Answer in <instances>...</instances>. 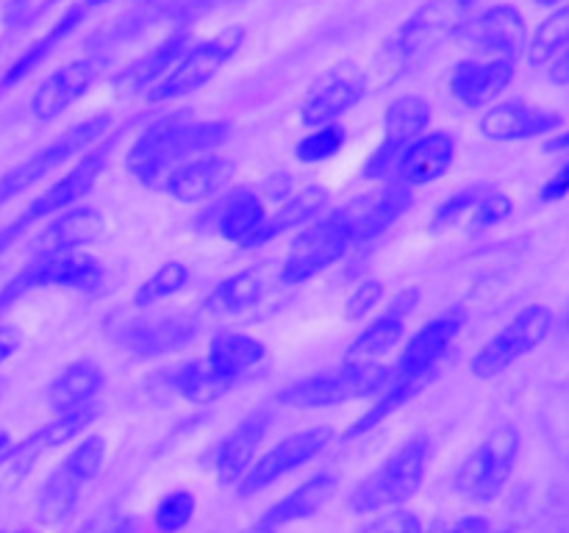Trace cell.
Returning <instances> with one entry per match:
<instances>
[{
    "label": "cell",
    "mask_w": 569,
    "mask_h": 533,
    "mask_svg": "<svg viewBox=\"0 0 569 533\" xmlns=\"http://www.w3.org/2000/svg\"><path fill=\"white\" fill-rule=\"evenodd\" d=\"M426 533H492V525L483 514H465L456 520L433 522Z\"/></svg>",
    "instance_id": "7dc6e473"
},
{
    "label": "cell",
    "mask_w": 569,
    "mask_h": 533,
    "mask_svg": "<svg viewBox=\"0 0 569 533\" xmlns=\"http://www.w3.org/2000/svg\"><path fill=\"white\" fill-rule=\"evenodd\" d=\"M26 231H28V225L20 220V217H17L14 222H9L6 228H0V255H3L6 250H9L11 244H14L17 239H20Z\"/></svg>",
    "instance_id": "f907efd6"
},
{
    "label": "cell",
    "mask_w": 569,
    "mask_h": 533,
    "mask_svg": "<svg viewBox=\"0 0 569 533\" xmlns=\"http://www.w3.org/2000/svg\"><path fill=\"white\" fill-rule=\"evenodd\" d=\"M326 203H328V194L322 192V189H306V192L289 194L287 200L278 203V209L272 211V214L267 211L264 222H261L259 231L250 237L248 248L244 250L264 248L267 242L278 239L281 233L292 231V228H300V225H309V222H315L317 217H320V211L326 209Z\"/></svg>",
    "instance_id": "e575fe53"
},
{
    "label": "cell",
    "mask_w": 569,
    "mask_h": 533,
    "mask_svg": "<svg viewBox=\"0 0 569 533\" xmlns=\"http://www.w3.org/2000/svg\"><path fill=\"white\" fill-rule=\"evenodd\" d=\"M267 217V205L259 192L253 189H237V192L226 194L217 200L203 214V222L211 220V231L220 233L226 242L237 244V248H248L250 237L259 231V225Z\"/></svg>",
    "instance_id": "f546056e"
},
{
    "label": "cell",
    "mask_w": 569,
    "mask_h": 533,
    "mask_svg": "<svg viewBox=\"0 0 569 533\" xmlns=\"http://www.w3.org/2000/svg\"><path fill=\"white\" fill-rule=\"evenodd\" d=\"M567 331H569V309H567Z\"/></svg>",
    "instance_id": "680465c9"
},
{
    "label": "cell",
    "mask_w": 569,
    "mask_h": 533,
    "mask_svg": "<svg viewBox=\"0 0 569 533\" xmlns=\"http://www.w3.org/2000/svg\"><path fill=\"white\" fill-rule=\"evenodd\" d=\"M553 328V311L542 303H531L517 311L470 361V372L481 381H495L509 372L517 361L539 348Z\"/></svg>",
    "instance_id": "30bf717a"
},
{
    "label": "cell",
    "mask_w": 569,
    "mask_h": 533,
    "mask_svg": "<svg viewBox=\"0 0 569 533\" xmlns=\"http://www.w3.org/2000/svg\"><path fill=\"white\" fill-rule=\"evenodd\" d=\"M550 81L553 83H569V48L561 50L553 61H550Z\"/></svg>",
    "instance_id": "816d5d0a"
},
{
    "label": "cell",
    "mask_w": 569,
    "mask_h": 533,
    "mask_svg": "<svg viewBox=\"0 0 569 533\" xmlns=\"http://www.w3.org/2000/svg\"><path fill=\"white\" fill-rule=\"evenodd\" d=\"M433 375L428 378H403V381H392L387 389H383L378 398H372V405L365 411V414L356 416V422H350L348 431L342 433V439H359L365 436V433H370L372 428L381 425L383 420H389V416L395 414V411H400L403 405H409L411 400L417 398V394L422 392V389L431 383Z\"/></svg>",
    "instance_id": "d590c367"
},
{
    "label": "cell",
    "mask_w": 569,
    "mask_h": 533,
    "mask_svg": "<svg viewBox=\"0 0 569 533\" xmlns=\"http://www.w3.org/2000/svg\"><path fill=\"white\" fill-rule=\"evenodd\" d=\"M98 420V405H83V409L64 411V414H56L53 420L44 422L42 428L31 433V436L22 439L20 444H14L9 455V464L14 466L17 472L31 470V464H37L42 455H48L50 450H59L61 444H70L76 439L83 436L92 422Z\"/></svg>",
    "instance_id": "484cf974"
},
{
    "label": "cell",
    "mask_w": 569,
    "mask_h": 533,
    "mask_svg": "<svg viewBox=\"0 0 569 533\" xmlns=\"http://www.w3.org/2000/svg\"><path fill=\"white\" fill-rule=\"evenodd\" d=\"M411 198H415V189L389 181L381 192L365 194V198H356L342 205L350 231H353V242L365 244L387 233L409 211Z\"/></svg>",
    "instance_id": "7402d4cb"
},
{
    "label": "cell",
    "mask_w": 569,
    "mask_h": 533,
    "mask_svg": "<svg viewBox=\"0 0 569 533\" xmlns=\"http://www.w3.org/2000/svg\"><path fill=\"white\" fill-rule=\"evenodd\" d=\"M345 144H348V131L342 125L311 128V133H306L295 144V159L303 161V164H320V161L337 159Z\"/></svg>",
    "instance_id": "60d3db41"
},
{
    "label": "cell",
    "mask_w": 569,
    "mask_h": 533,
    "mask_svg": "<svg viewBox=\"0 0 569 533\" xmlns=\"http://www.w3.org/2000/svg\"><path fill=\"white\" fill-rule=\"evenodd\" d=\"M106 283V266L94 255L87 253H64L48 255V259H33L22 266L3 289H0V311L14 305L26 294L37 289H67V292L94 294Z\"/></svg>",
    "instance_id": "ba28073f"
},
{
    "label": "cell",
    "mask_w": 569,
    "mask_h": 533,
    "mask_svg": "<svg viewBox=\"0 0 569 533\" xmlns=\"http://www.w3.org/2000/svg\"><path fill=\"white\" fill-rule=\"evenodd\" d=\"M106 59L103 56H83V59L67 61L59 70L50 72L42 83L37 87V92L31 94V114L39 122H53L64 114L70 105H76L78 100L87 98L89 89L98 83V78L103 76Z\"/></svg>",
    "instance_id": "e0dca14e"
},
{
    "label": "cell",
    "mask_w": 569,
    "mask_h": 533,
    "mask_svg": "<svg viewBox=\"0 0 569 533\" xmlns=\"http://www.w3.org/2000/svg\"><path fill=\"white\" fill-rule=\"evenodd\" d=\"M459 37L461 42L489 59L517 61L528 48L526 17L511 3L489 6L481 14H470L459 28Z\"/></svg>",
    "instance_id": "9a60e30c"
},
{
    "label": "cell",
    "mask_w": 569,
    "mask_h": 533,
    "mask_svg": "<svg viewBox=\"0 0 569 533\" xmlns=\"http://www.w3.org/2000/svg\"><path fill=\"white\" fill-rule=\"evenodd\" d=\"M237 164L226 155H194L172 167L161 181V189L178 203H203L217 198L231 183Z\"/></svg>",
    "instance_id": "44dd1931"
},
{
    "label": "cell",
    "mask_w": 569,
    "mask_h": 533,
    "mask_svg": "<svg viewBox=\"0 0 569 533\" xmlns=\"http://www.w3.org/2000/svg\"><path fill=\"white\" fill-rule=\"evenodd\" d=\"M392 381V366L342 364L333 372H320V375H309L289 383L287 389H281L278 400L289 409L300 411L331 409V405H342L348 400L378 398Z\"/></svg>",
    "instance_id": "5b68a950"
},
{
    "label": "cell",
    "mask_w": 569,
    "mask_h": 533,
    "mask_svg": "<svg viewBox=\"0 0 569 533\" xmlns=\"http://www.w3.org/2000/svg\"><path fill=\"white\" fill-rule=\"evenodd\" d=\"M431 103L422 94H400L387 105L383 114V139L361 164L367 181H395L411 144L431 125Z\"/></svg>",
    "instance_id": "9c48e42d"
},
{
    "label": "cell",
    "mask_w": 569,
    "mask_h": 533,
    "mask_svg": "<svg viewBox=\"0 0 569 533\" xmlns=\"http://www.w3.org/2000/svg\"><path fill=\"white\" fill-rule=\"evenodd\" d=\"M433 442L426 433L409 436L392 450L365 481L356 483L348 497V509L353 514H376V511L403 509L422 489L431 464Z\"/></svg>",
    "instance_id": "7a4b0ae2"
},
{
    "label": "cell",
    "mask_w": 569,
    "mask_h": 533,
    "mask_svg": "<svg viewBox=\"0 0 569 533\" xmlns=\"http://www.w3.org/2000/svg\"><path fill=\"white\" fill-rule=\"evenodd\" d=\"M11 533H28V531H11Z\"/></svg>",
    "instance_id": "91938a15"
},
{
    "label": "cell",
    "mask_w": 569,
    "mask_h": 533,
    "mask_svg": "<svg viewBox=\"0 0 569 533\" xmlns=\"http://www.w3.org/2000/svg\"><path fill=\"white\" fill-rule=\"evenodd\" d=\"M367 94V76L356 64H337L317 78L300 105V120L309 128L337 125L339 117L353 111Z\"/></svg>",
    "instance_id": "2e32d148"
},
{
    "label": "cell",
    "mask_w": 569,
    "mask_h": 533,
    "mask_svg": "<svg viewBox=\"0 0 569 533\" xmlns=\"http://www.w3.org/2000/svg\"><path fill=\"white\" fill-rule=\"evenodd\" d=\"M515 205L517 203L511 192H506V189H489L481 203L470 211V231H492V228H498L500 222H506L515 214Z\"/></svg>",
    "instance_id": "ee69618b"
},
{
    "label": "cell",
    "mask_w": 569,
    "mask_h": 533,
    "mask_svg": "<svg viewBox=\"0 0 569 533\" xmlns=\"http://www.w3.org/2000/svg\"><path fill=\"white\" fill-rule=\"evenodd\" d=\"M198 511V497L189 489H176V492L164 494L153 511V527L159 533H178L194 520Z\"/></svg>",
    "instance_id": "b9f144b4"
},
{
    "label": "cell",
    "mask_w": 569,
    "mask_h": 533,
    "mask_svg": "<svg viewBox=\"0 0 569 533\" xmlns=\"http://www.w3.org/2000/svg\"><path fill=\"white\" fill-rule=\"evenodd\" d=\"M228 133H231L228 120L192 122L189 114L178 111V114L164 117V120L153 122L139 133L137 142L128 150L126 167L139 183L156 187V183L164 181L172 167L194 159V155H206L217 144L226 142Z\"/></svg>",
    "instance_id": "6da1fadb"
},
{
    "label": "cell",
    "mask_w": 569,
    "mask_h": 533,
    "mask_svg": "<svg viewBox=\"0 0 569 533\" xmlns=\"http://www.w3.org/2000/svg\"><path fill=\"white\" fill-rule=\"evenodd\" d=\"M100 533H137V520L133 516H120V520H114Z\"/></svg>",
    "instance_id": "f5cc1de1"
},
{
    "label": "cell",
    "mask_w": 569,
    "mask_h": 533,
    "mask_svg": "<svg viewBox=\"0 0 569 533\" xmlns=\"http://www.w3.org/2000/svg\"><path fill=\"white\" fill-rule=\"evenodd\" d=\"M267 355L264 342H259L256 336L237 331H220L209 342V353H206V364L209 370L220 378L222 383L233 386L239 378L248 370H253L256 364H261Z\"/></svg>",
    "instance_id": "d6a6232c"
},
{
    "label": "cell",
    "mask_w": 569,
    "mask_h": 533,
    "mask_svg": "<svg viewBox=\"0 0 569 533\" xmlns=\"http://www.w3.org/2000/svg\"><path fill=\"white\" fill-rule=\"evenodd\" d=\"M567 194H569V159L548 178V181H545L542 192H539V200H542V203H556V200L567 198Z\"/></svg>",
    "instance_id": "c3c4849f"
},
{
    "label": "cell",
    "mask_w": 569,
    "mask_h": 533,
    "mask_svg": "<svg viewBox=\"0 0 569 533\" xmlns=\"http://www.w3.org/2000/svg\"><path fill=\"white\" fill-rule=\"evenodd\" d=\"M383 289L387 286H383V281H378V278H367V281L356 283V289L350 292V298L345 300V320L356 322V320H361V316L370 314V311L381 303Z\"/></svg>",
    "instance_id": "f6af8a7d"
},
{
    "label": "cell",
    "mask_w": 569,
    "mask_h": 533,
    "mask_svg": "<svg viewBox=\"0 0 569 533\" xmlns=\"http://www.w3.org/2000/svg\"><path fill=\"white\" fill-rule=\"evenodd\" d=\"M103 386L106 372L92 359H78L53 378L48 389V405L56 414L83 409V405L94 403V398L103 392Z\"/></svg>",
    "instance_id": "836d02e7"
},
{
    "label": "cell",
    "mask_w": 569,
    "mask_h": 533,
    "mask_svg": "<svg viewBox=\"0 0 569 533\" xmlns=\"http://www.w3.org/2000/svg\"><path fill=\"white\" fill-rule=\"evenodd\" d=\"M264 275L259 270H242L222 278L206 298V311L211 314H242L264 298Z\"/></svg>",
    "instance_id": "8d00e7d4"
},
{
    "label": "cell",
    "mask_w": 569,
    "mask_h": 533,
    "mask_svg": "<svg viewBox=\"0 0 569 533\" xmlns=\"http://www.w3.org/2000/svg\"><path fill=\"white\" fill-rule=\"evenodd\" d=\"M194 320L187 314H150L120 328L117 342L137 355H164L192 342Z\"/></svg>",
    "instance_id": "d4e9b609"
},
{
    "label": "cell",
    "mask_w": 569,
    "mask_h": 533,
    "mask_svg": "<svg viewBox=\"0 0 569 533\" xmlns=\"http://www.w3.org/2000/svg\"><path fill=\"white\" fill-rule=\"evenodd\" d=\"M103 217L92 205H72V209L56 214L53 222L42 228V233L33 242V255L48 259V255L78 253L81 248L92 244L103 233Z\"/></svg>",
    "instance_id": "83f0119b"
},
{
    "label": "cell",
    "mask_w": 569,
    "mask_h": 533,
    "mask_svg": "<svg viewBox=\"0 0 569 533\" xmlns=\"http://www.w3.org/2000/svg\"><path fill=\"white\" fill-rule=\"evenodd\" d=\"M106 464V439L92 433L81 436V442L56 464V470L44 477L37 494L33 516L42 525H59L76 511L78 500L87 492L89 483L100 475Z\"/></svg>",
    "instance_id": "3957f363"
},
{
    "label": "cell",
    "mask_w": 569,
    "mask_h": 533,
    "mask_svg": "<svg viewBox=\"0 0 569 533\" xmlns=\"http://www.w3.org/2000/svg\"><path fill=\"white\" fill-rule=\"evenodd\" d=\"M545 150H548V153H561V150H569V131L553 133V137L548 139V144H545Z\"/></svg>",
    "instance_id": "db71d44e"
},
{
    "label": "cell",
    "mask_w": 569,
    "mask_h": 533,
    "mask_svg": "<svg viewBox=\"0 0 569 533\" xmlns=\"http://www.w3.org/2000/svg\"><path fill=\"white\" fill-rule=\"evenodd\" d=\"M456 155H459V142H456L453 133L426 131L406 153L403 164H400L398 175H395V183H403L409 189L428 187V183L439 181L453 167Z\"/></svg>",
    "instance_id": "f1b7e54d"
},
{
    "label": "cell",
    "mask_w": 569,
    "mask_h": 533,
    "mask_svg": "<svg viewBox=\"0 0 569 533\" xmlns=\"http://www.w3.org/2000/svg\"><path fill=\"white\" fill-rule=\"evenodd\" d=\"M565 125L561 111L545 109V105H533L528 100H503L483 111L481 133L492 142H526V139L545 137V133H556Z\"/></svg>",
    "instance_id": "ac0fdd59"
},
{
    "label": "cell",
    "mask_w": 569,
    "mask_h": 533,
    "mask_svg": "<svg viewBox=\"0 0 569 533\" xmlns=\"http://www.w3.org/2000/svg\"><path fill=\"white\" fill-rule=\"evenodd\" d=\"M359 533H426V527H422L420 516L415 511L389 509L372 522H367Z\"/></svg>",
    "instance_id": "bcb514c9"
},
{
    "label": "cell",
    "mask_w": 569,
    "mask_h": 533,
    "mask_svg": "<svg viewBox=\"0 0 569 533\" xmlns=\"http://www.w3.org/2000/svg\"><path fill=\"white\" fill-rule=\"evenodd\" d=\"M87 14L89 9L83 3L70 6V9H67L64 14H61L59 20L44 31V37L33 39V42L28 44V48L22 50V53L3 70V76H0V94L11 92L17 83H22L33 70H39V67H42L44 61H48L50 56H53L56 50L70 39V33L78 31V26L87 20Z\"/></svg>",
    "instance_id": "1f68e13d"
},
{
    "label": "cell",
    "mask_w": 569,
    "mask_h": 533,
    "mask_svg": "<svg viewBox=\"0 0 569 533\" xmlns=\"http://www.w3.org/2000/svg\"><path fill=\"white\" fill-rule=\"evenodd\" d=\"M489 189H495L492 183L481 181V183H470V187H465L461 192H453L450 198H445L431 214V225H428L431 228V233H439V231H445V228L456 225L461 217L470 214V211L481 203L483 194H487Z\"/></svg>",
    "instance_id": "7bdbcfd3"
},
{
    "label": "cell",
    "mask_w": 569,
    "mask_h": 533,
    "mask_svg": "<svg viewBox=\"0 0 569 533\" xmlns=\"http://www.w3.org/2000/svg\"><path fill=\"white\" fill-rule=\"evenodd\" d=\"M244 37H248L244 28L233 26L217 33V37L203 39V42L187 48L181 59L176 61V67H172L144 98H148L150 103H164V100H176L183 98V94L198 92V89L206 87L211 78L220 76L222 67L242 50Z\"/></svg>",
    "instance_id": "8fae6325"
},
{
    "label": "cell",
    "mask_w": 569,
    "mask_h": 533,
    "mask_svg": "<svg viewBox=\"0 0 569 533\" xmlns=\"http://www.w3.org/2000/svg\"><path fill=\"white\" fill-rule=\"evenodd\" d=\"M417 303H420V289H403L395 303L350 342V348L345 350V364H378L383 355L392 353L403 342L406 320Z\"/></svg>",
    "instance_id": "ffe728a7"
},
{
    "label": "cell",
    "mask_w": 569,
    "mask_h": 533,
    "mask_svg": "<svg viewBox=\"0 0 569 533\" xmlns=\"http://www.w3.org/2000/svg\"><path fill=\"white\" fill-rule=\"evenodd\" d=\"M353 244V231H350V222L342 209L317 217L295 237L292 248L281 264V281L289 286H298V283L322 275L333 264H339Z\"/></svg>",
    "instance_id": "52a82bcc"
},
{
    "label": "cell",
    "mask_w": 569,
    "mask_h": 533,
    "mask_svg": "<svg viewBox=\"0 0 569 533\" xmlns=\"http://www.w3.org/2000/svg\"><path fill=\"white\" fill-rule=\"evenodd\" d=\"M109 133H111L109 114L87 117V120L78 122V125L67 128L61 137H56L53 142H48L44 148H39L37 153L28 155L26 161H20V164L11 167L9 172L0 175V205L20 198L22 192L37 187L42 178H48L50 172H56L61 164H67L72 155H83L89 148L103 142Z\"/></svg>",
    "instance_id": "8992f818"
},
{
    "label": "cell",
    "mask_w": 569,
    "mask_h": 533,
    "mask_svg": "<svg viewBox=\"0 0 569 533\" xmlns=\"http://www.w3.org/2000/svg\"><path fill=\"white\" fill-rule=\"evenodd\" d=\"M211 3H222V0H211Z\"/></svg>",
    "instance_id": "94428289"
},
{
    "label": "cell",
    "mask_w": 569,
    "mask_h": 533,
    "mask_svg": "<svg viewBox=\"0 0 569 533\" xmlns=\"http://www.w3.org/2000/svg\"><path fill=\"white\" fill-rule=\"evenodd\" d=\"M187 48H189L187 28H183V31H172L164 42H159L153 50L139 56L133 64H128L126 70L117 72L111 87H114V92L122 94V98H131V94H139V92L148 94L150 89H153L156 83L172 70V67H176V61L181 59Z\"/></svg>",
    "instance_id": "4dcf8cb0"
},
{
    "label": "cell",
    "mask_w": 569,
    "mask_h": 533,
    "mask_svg": "<svg viewBox=\"0 0 569 533\" xmlns=\"http://www.w3.org/2000/svg\"><path fill=\"white\" fill-rule=\"evenodd\" d=\"M267 428H270V411L256 409L220 439L214 453V470L222 483L242 481L244 472L253 466L256 453L267 436Z\"/></svg>",
    "instance_id": "4316f807"
},
{
    "label": "cell",
    "mask_w": 569,
    "mask_h": 533,
    "mask_svg": "<svg viewBox=\"0 0 569 533\" xmlns=\"http://www.w3.org/2000/svg\"><path fill=\"white\" fill-rule=\"evenodd\" d=\"M522 439L511 422H503L478 442V447L467 455L453 475V486L461 497L472 503H492L509 486L511 475L520 461Z\"/></svg>",
    "instance_id": "277c9868"
},
{
    "label": "cell",
    "mask_w": 569,
    "mask_h": 533,
    "mask_svg": "<svg viewBox=\"0 0 569 533\" xmlns=\"http://www.w3.org/2000/svg\"><path fill=\"white\" fill-rule=\"evenodd\" d=\"M461 325H465V314H461L459 309H450L445 311V314L428 320L417 333H411L403 353H400L398 364L392 366L395 381L433 375V370H437V364L442 361V355L448 353L450 344H453L456 336L461 333Z\"/></svg>",
    "instance_id": "d6986e66"
},
{
    "label": "cell",
    "mask_w": 569,
    "mask_h": 533,
    "mask_svg": "<svg viewBox=\"0 0 569 533\" xmlns=\"http://www.w3.org/2000/svg\"><path fill=\"white\" fill-rule=\"evenodd\" d=\"M533 3H537V6H548V9H550V6H556V9H559V6H567L569 0H533Z\"/></svg>",
    "instance_id": "9f6ffc18"
},
{
    "label": "cell",
    "mask_w": 569,
    "mask_h": 533,
    "mask_svg": "<svg viewBox=\"0 0 569 533\" xmlns=\"http://www.w3.org/2000/svg\"><path fill=\"white\" fill-rule=\"evenodd\" d=\"M333 442V428L331 425H311L303 431L289 433L287 439H281L278 444H272L259 461H253L248 472H244L242 481L237 483L239 494L250 497V494H259L261 489L272 486L281 477L292 475L300 466L311 464L315 459H320Z\"/></svg>",
    "instance_id": "7c38bea8"
},
{
    "label": "cell",
    "mask_w": 569,
    "mask_h": 533,
    "mask_svg": "<svg viewBox=\"0 0 569 533\" xmlns=\"http://www.w3.org/2000/svg\"><path fill=\"white\" fill-rule=\"evenodd\" d=\"M337 492H339L337 472H317V475H311L309 481L300 483L298 489H292L287 497L272 503L270 509L261 514V520L256 522V531L278 533L281 527L295 525V522L311 520V516H317L328 503H331Z\"/></svg>",
    "instance_id": "cb8c5ba5"
},
{
    "label": "cell",
    "mask_w": 569,
    "mask_h": 533,
    "mask_svg": "<svg viewBox=\"0 0 569 533\" xmlns=\"http://www.w3.org/2000/svg\"><path fill=\"white\" fill-rule=\"evenodd\" d=\"M87 9H94V6H106V3H114V0H81Z\"/></svg>",
    "instance_id": "6f0895ef"
},
{
    "label": "cell",
    "mask_w": 569,
    "mask_h": 533,
    "mask_svg": "<svg viewBox=\"0 0 569 533\" xmlns=\"http://www.w3.org/2000/svg\"><path fill=\"white\" fill-rule=\"evenodd\" d=\"M20 344H22L20 331H17L14 325H9V322H0V364L9 361L11 355L20 350Z\"/></svg>",
    "instance_id": "681fc988"
},
{
    "label": "cell",
    "mask_w": 569,
    "mask_h": 533,
    "mask_svg": "<svg viewBox=\"0 0 569 533\" xmlns=\"http://www.w3.org/2000/svg\"><path fill=\"white\" fill-rule=\"evenodd\" d=\"M515 76L511 59H461L450 72V92L467 109H483L511 87Z\"/></svg>",
    "instance_id": "603a6c76"
},
{
    "label": "cell",
    "mask_w": 569,
    "mask_h": 533,
    "mask_svg": "<svg viewBox=\"0 0 569 533\" xmlns=\"http://www.w3.org/2000/svg\"><path fill=\"white\" fill-rule=\"evenodd\" d=\"M569 48V3L559 6L548 20L539 22L537 33L528 42V59L531 64H550L561 50Z\"/></svg>",
    "instance_id": "ab89813d"
},
{
    "label": "cell",
    "mask_w": 569,
    "mask_h": 533,
    "mask_svg": "<svg viewBox=\"0 0 569 533\" xmlns=\"http://www.w3.org/2000/svg\"><path fill=\"white\" fill-rule=\"evenodd\" d=\"M189 281H192V270L183 261H164L153 275L139 283L137 292H133V305L137 309H153V305L170 300L172 294L183 292Z\"/></svg>",
    "instance_id": "f35d334b"
},
{
    "label": "cell",
    "mask_w": 569,
    "mask_h": 533,
    "mask_svg": "<svg viewBox=\"0 0 569 533\" xmlns=\"http://www.w3.org/2000/svg\"><path fill=\"white\" fill-rule=\"evenodd\" d=\"M117 139H120L117 133H109L103 142L89 148L87 153L78 159V164L72 167V170H67L59 181L50 183L39 198H33L31 203H28V209L20 214V220L31 228L33 222L48 220V217L61 214V211L72 209L76 203L87 200V194L92 192L94 183H98L100 172H103L106 164H109L111 150L117 148Z\"/></svg>",
    "instance_id": "5bb4252c"
},
{
    "label": "cell",
    "mask_w": 569,
    "mask_h": 533,
    "mask_svg": "<svg viewBox=\"0 0 569 533\" xmlns=\"http://www.w3.org/2000/svg\"><path fill=\"white\" fill-rule=\"evenodd\" d=\"M11 450H14V442H11L9 433H0V464H6L11 455Z\"/></svg>",
    "instance_id": "11a10c76"
},
{
    "label": "cell",
    "mask_w": 569,
    "mask_h": 533,
    "mask_svg": "<svg viewBox=\"0 0 569 533\" xmlns=\"http://www.w3.org/2000/svg\"><path fill=\"white\" fill-rule=\"evenodd\" d=\"M170 389L183 398L187 403H211V400L222 398L228 392V383H222L214 372L209 370L206 359L187 361V364L176 366L170 375Z\"/></svg>",
    "instance_id": "74e56055"
},
{
    "label": "cell",
    "mask_w": 569,
    "mask_h": 533,
    "mask_svg": "<svg viewBox=\"0 0 569 533\" xmlns=\"http://www.w3.org/2000/svg\"><path fill=\"white\" fill-rule=\"evenodd\" d=\"M476 0H428L411 17H406L392 39V53L400 61H415L431 53L437 44L459 33L470 17Z\"/></svg>",
    "instance_id": "4fadbf2b"
}]
</instances>
